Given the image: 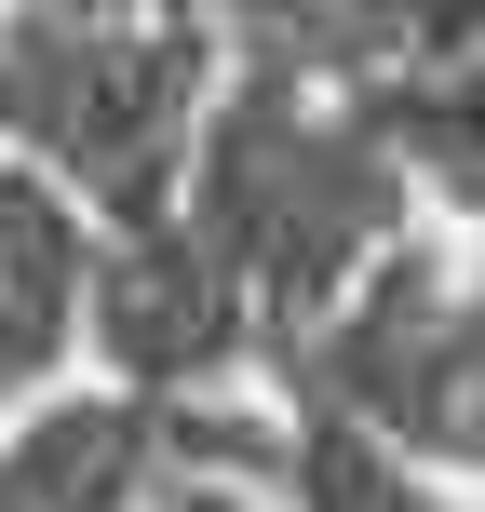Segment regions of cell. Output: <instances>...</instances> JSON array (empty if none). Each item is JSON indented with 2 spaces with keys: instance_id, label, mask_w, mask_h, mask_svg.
<instances>
[{
  "instance_id": "3",
  "label": "cell",
  "mask_w": 485,
  "mask_h": 512,
  "mask_svg": "<svg viewBox=\"0 0 485 512\" xmlns=\"http://www.w3.org/2000/svg\"><path fill=\"white\" fill-rule=\"evenodd\" d=\"M256 391H297L337 432L391 445V459L472 486L485 459V324H472V230L418 216L324 297V324L283 337L256 364Z\"/></svg>"
},
{
  "instance_id": "5",
  "label": "cell",
  "mask_w": 485,
  "mask_h": 512,
  "mask_svg": "<svg viewBox=\"0 0 485 512\" xmlns=\"http://www.w3.org/2000/svg\"><path fill=\"white\" fill-rule=\"evenodd\" d=\"M270 512H472V486H445V472L337 432L297 391H270Z\"/></svg>"
},
{
  "instance_id": "1",
  "label": "cell",
  "mask_w": 485,
  "mask_h": 512,
  "mask_svg": "<svg viewBox=\"0 0 485 512\" xmlns=\"http://www.w3.org/2000/svg\"><path fill=\"white\" fill-rule=\"evenodd\" d=\"M162 216H176V230L230 270V297L256 310V364H270L283 337L324 324V297L391 230H418V203H405V176L378 162V135H364L337 95L270 81V68H216Z\"/></svg>"
},
{
  "instance_id": "2",
  "label": "cell",
  "mask_w": 485,
  "mask_h": 512,
  "mask_svg": "<svg viewBox=\"0 0 485 512\" xmlns=\"http://www.w3.org/2000/svg\"><path fill=\"white\" fill-rule=\"evenodd\" d=\"M203 95H216L203 27H122V14L0 0V162L68 189L95 230H149L176 203Z\"/></svg>"
},
{
  "instance_id": "6",
  "label": "cell",
  "mask_w": 485,
  "mask_h": 512,
  "mask_svg": "<svg viewBox=\"0 0 485 512\" xmlns=\"http://www.w3.org/2000/svg\"><path fill=\"white\" fill-rule=\"evenodd\" d=\"M41 14H122V27H203V0H41Z\"/></svg>"
},
{
  "instance_id": "4",
  "label": "cell",
  "mask_w": 485,
  "mask_h": 512,
  "mask_svg": "<svg viewBox=\"0 0 485 512\" xmlns=\"http://www.w3.org/2000/svg\"><path fill=\"white\" fill-rule=\"evenodd\" d=\"M81 270H95V216L68 189H41L27 162H0V418L68 391L81 351Z\"/></svg>"
}]
</instances>
